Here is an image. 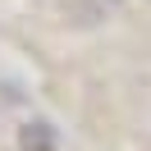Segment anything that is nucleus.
Returning a JSON list of instances; mask_svg holds the SVG:
<instances>
[{
    "mask_svg": "<svg viewBox=\"0 0 151 151\" xmlns=\"http://www.w3.org/2000/svg\"><path fill=\"white\" fill-rule=\"evenodd\" d=\"M110 5H119V0H110Z\"/></svg>",
    "mask_w": 151,
    "mask_h": 151,
    "instance_id": "obj_2",
    "label": "nucleus"
},
{
    "mask_svg": "<svg viewBox=\"0 0 151 151\" xmlns=\"http://www.w3.org/2000/svg\"><path fill=\"white\" fill-rule=\"evenodd\" d=\"M19 147H23V151H55V147H60V133L50 128L46 119H28V124L19 128Z\"/></svg>",
    "mask_w": 151,
    "mask_h": 151,
    "instance_id": "obj_1",
    "label": "nucleus"
}]
</instances>
